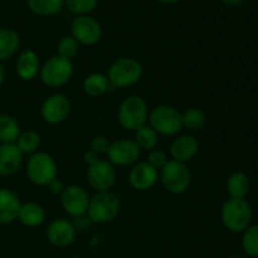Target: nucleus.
<instances>
[{"mask_svg": "<svg viewBox=\"0 0 258 258\" xmlns=\"http://www.w3.org/2000/svg\"><path fill=\"white\" fill-rule=\"evenodd\" d=\"M252 207L246 199L228 198L221 208V221L232 233H242L251 226Z\"/></svg>", "mask_w": 258, "mask_h": 258, "instance_id": "f257e3e1", "label": "nucleus"}, {"mask_svg": "<svg viewBox=\"0 0 258 258\" xmlns=\"http://www.w3.org/2000/svg\"><path fill=\"white\" fill-rule=\"evenodd\" d=\"M148 102L141 96H128L121 101L117 110V120L121 127L127 131L139 130L143 126L148 125L149 121Z\"/></svg>", "mask_w": 258, "mask_h": 258, "instance_id": "f03ea898", "label": "nucleus"}, {"mask_svg": "<svg viewBox=\"0 0 258 258\" xmlns=\"http://www.w3.org/2000/svg\"><path fill=\"white\" fill-rule=\"evenodd\" d=\"M143 66L133 57H121L113 60L107 70V78L113 88H128L140 82Z\"/></svg>", "mask_w": 258, "mask_h": 258, "instance_id": "7ed1b4c3", "label": "nucleus"}, {"mask_svg": "<svg viewBox=\"0 0 258 258\" xmlns=\"http://www.w3.org/2000/svg\"><path fill=\"white\" fill-rule=\"evenodd\" d=\"M121 211V201L113 191H98L91 197L87 217L92 223L106 224L112 222Z\"/></svg>", "mask_w": 258, "mask_h": 258, "instance_id": "20e7f679", "label": "nucleus"}, {"mask_svg": "<svg viewBox=\"0 0 258 258\" xmlns=\"http://www.w3.org/2000/svg\"><path fill=\"white\" fill-rule=\"evenodd\" d=\"M159 180L168 193L184 194L191 184V171L184 163L169 159L163 169L159 171Z\"/></svg>", "mask_w": 258, "mask_h": 258, "instance_id": "39448f33", "label": "nucleus"}, {"mask_svg": "<svg viewBox=\"0 0 258 258\" xmlns=\"http://www.w3.org/2000/svg\"><path fill=\"white\" fill-rule=\"evenodd\" d=\"M149 126L159 136H176L183 130V116L176 107L160 105L154 107L149 113Z\"/></svg>", "mask_w": 258, "mask_h": 258, "instance_id": "423d86ee", "label": "nucleus"}, {"mask_svg": "<svg viewBox=\"0 0 258 258\" xmlns=\"http://www.w3.org/2000/svg\"><path fill=\"white\" fill-rule=\"evenodd\" d=\"M75 66L72 60L59 57L58 54L48 58L40 67L39 78L49 88H59L67 85L73 77Z\"/></svg>", "mask_w": 258, "mask_h": 258, "instance_id": "0eeeda50", "label": "nucleus"}, {"mask_svg": "<svg viewBox=\"0 0 258 258\" xmlns=\"http://www.w3.org/2000/svg\"><path fill=\"white\" fill-rule=\"evenodd\" d=\"M27 176L34 185L47 186L57 178L58 166L54 158L45 151H37L29 156L25 166Z\"/></svg>", "mask_w": 258, "mask_h": 258, "instance_id": "6e6552de", "label": "nucleus"}, {"mask_svg": "<svg viewBox=\"0 0 258 258\" xmlns=\"http://www.w3.org/2000/svg\"><path fill=\"white\" fill-rule=\"evenodd\" d=\"M102 33L100 22L91 15H78L71 24V35L78 44L87 47L97 44L102 38Z\"/></svg>", "mask_w": 258, "mask_h": 258, "instance_id": "1a4fd4ad", "label": "nucleus"}, {"mask_svg": "<svg viewBox=\"0 0 258 258\" xmlns=\"http://www.w3.org/2000/svg\"><path fill=\"white\" fill-rule=\"evenodd\" d=\"M86 179L90 188H92L96 193L111 190L116 181L115 166L108 160L98 159L92 165L87 166Z\"/></svg>", "mask_w": 258, "mask_h": 258, "instance_id": "9d476101", "label": "nucleus"}, {"mask_svg": "<svg viewBox=\"0 0 258 258\" xmlns=\"http://www.w3.org/2000/svg\"><path fill=\"white\" fill-rule=\"evenodd\" d=\"M59 197L63 211L70 217L80 218V217L87 214L91 197L88 196L85 188L76 185V184H71V185L64 186Z\"/></svg>", "mask_w": 258, "mask_h": 258, "instance_id": "9b49d317", "label": "nucleus"}, {"mask_svg": "<svg viewBox=\"0 0 258 258\" xmlns=\"http://www.w3.org/2000/svg\"><path fill=\"white\" fill-rule=\"evenodd\" d=\"M70 98L63 93H53L43 101L40 106V116L49 125H59L68 118L71 113Z\"/></svg>", "mask_w": 258, "mask_h": 258, "instance_id": "f8f14e48", "label": "nucleus"}, {"mask_svg": "<svg viewBox=\"0 0 258 258\" xmlns=\"http://www.w3.org/2000/svg\"><path fill=\"white\" fill-rule=\"evenodd\" d=\"M141 150L131 139L111 141L106 156L113 166H133L140 159Z\"/></svg>", "mask_w": 258, "mask_h": 258, "instance_id": "ddd939ff", "label": "nucleus"}, {"mask_svg": "<svg viewBox=\"0 0 258 258\" xmlns=\"http://www.w3.org/2000/svg\"><path fill=\"white\" fill-rule=\"evenodd\" d=\"M76 227L68 219L58 218L50 222L45 231L48 242L57 248H66L71 246L76 238Z\"/></svg>", "mask_w": 258, "mask_h": 258, "instance_id": "4468645a", "label": "nucleus"}, {"mask_svg": "<svg viewBox=\"0 0 258 258\" xmlns=\"http://www.w3.org/2000/svg\"><path fill=\"white\" fill-rule=\"evenodd\" d=\"M127 180L131 188L135 190H149L154 188L159 181V171L146 161H138L131 166Z\"/></svg>", "mask_w": 258, "mask_h": 258, "instance_id": "2eb2a0df", "label": "nucleus"}, {"mask_svg": "<svg viewBox=\"0 0 258 258\" xmlns=\"http://www.w3.org/2000/svg\"><path fill=\"white\" fill-rule=\"evenodd\" d=\"M199 141L193 135H179L173 140L170 145V159L179 163L188 164L199 153Z\"/></svg>", "mask_w": 258, "mask_h": 258, "instance_id": "dca6fc26", "label": "nucleus"}, {"mask_svg": "<svg viewBox=\"0 0 258 258\" xmlns=\"http://www.w3.org/2000/svg\"><path fill=\"white\" fill-rule=\"evenodd\" d=\"M23 154L14 144H0V175L12 176L23 165Z\"/></svg>", "mask_w": 258, "mask_h": 258, "instance_id": "f3484780", "label": "nucleus"}, {"mask_svg": "<svg viewBox=\"0 0 258 258\" xmlns=\"http://www.w3.org/2000/svg\"><path fill=\"white\" fill-rule=\"evenodd\" d=\"M40 60L39 55L33 49H25L18 55V59L15 62V72L18 77L22 81H32L40 72Z\"/></svg>", "mask_w": 258, "mask_h": 258, "instance_id": "a211bd4d", "label": "nucleus"}, {"mask_svg": "<svg viewBox=\"0 0 258 258\" xmlns=\"http://www.w3.org/2000/svg\"><path fill=\"white\" fill-rule=\"evenodd\" d=\"M20 202L19 197L8 188H0V226H7L18 221Z\"/></svg>", "mask_w": 258, "mask_h": 258, "instance_id": "6ab92c4d", "label": "nucleus"}, {"mask_svg": "<svg viewBox=\"0 0 258 258\" xmlns=\"http://www.w3.org/2000/svg\"><path fill=\"white\" fill-rule=\"evenodd\" d=\"M18 221L28 228H37L45 221V211L37 202H27L20 206Z\"/></svg>", "mask_w": 258, "mask_h": 258, "instance_id": "aec40b11", "label": "nucleus"}, {"mask_svg": "<svg viewBox=\"0 0 258 258\" xmlns=\"http://www.w3.org/2000/svg\"><path fill=\"white\" fill-rule=\"evenodd\" d=\"M20 47V37L12 28H0V62L10 59Z\"/></svg>", "mask_w": 258, "mask_h": 258, "instance_id": "412c9836", "label": "nucleus"}, {"mask_svg": "<svg viewBox=\"0 0 258 258\" xmlns=\"http://www.w3.org/2000/svg\"><path fill=\"white\" fill-rule=\"evenodd\" d=\"M111 88L107 76L100 72H93L86 76L82 82V90L90 97H101Z\"/></svg>", "mask_w": 258, "mask_h": 258, "instance_id": "4be33fe9", "label": "nucleus"}, {"mask_svg": "<svg viewBox=\"0 0 258 258\" xmlns=\"http://www.w3.org/2000/svg\"><path fill=\"white\" fill-rule=\"evenodd\" d=\"M226 188L229 198L246 199V196L251 188V181H249L248 175L246 173L234 171L227 179Z\"/></svg>", "mask_w": 258, "mask_h": 258, "instance_id": "5701e85b", "label": "nucleus"}, {"mask_svg": "<svg viewBox=\"0 0 258 258\" xmlns=\"http://www.w3.org/2000/svg\"><path fill=\"white\" fill-rule=\"evenodd\" d=\"M27 5L38 17H53L64 7V0H27Z\"/></svg>", "mask_w": 258, "mask_h": 258, "instance_id": "b1692460", "label": "nucleus"}, {"mask_svg": "<svg viewBox=\"0 0 258 258\" xmlns=\"http://www.w3.org/2000/svg\"><path fill=\"white\" fill-rule=\"evenodd\" d=\"M20 133L19 122L15 117L7 113L0 115V144H14Z\"/></svg>", "mask_w": 258, "mask_h": 258, "instance_id": "393cba45", "label": "nucleus"}, {"mask_svg": "<svg viewBox=\"0 0 258 258\" xmlns=\"http://www.w3.org/2000/svg\"><path fill=\"white\" fill-rule=\"evenodd\" d=\"M183 116V128L197 133L206 127L207 125V115L203 110L198 107H189L184 112Z\"/></svg>", "mask_w": 258, "mask_h": 258, "instance_id": "a878e982", "label": "nucleus"}, {"mask_svg": "<svg viewBox=\"0 0 258 258\" xmlns=\"http://www.w3.org/2000/svg\"><path fill=\"white\" fill-rule=\"evenodd\" d=\"M40 135L34 130H25L20 133L18 136L15 145L20 150L23 155H33L34 153L39 151L40 146Z\"/></svg>", "mask_w": 258, "mask_h": 258, "instance_id": "bb28decb", "label": "nucleus"}, {"mask_svg": "<svg viewBox=\"0 0 258 258\" xmlns=\"http://www.w3.org/2000/svg\"><path fill=\"white\" fill-rule=\"evenodd\" d=\"M133 140L135 141L141 151H150L158 148L159 135L151 126L145 125L135 131V136H134Z\"/></svg>", "mask_w": 258, "mask_h": 258, "instance_id": "cd10ccee", "label": "nucleus"}, {"mask_svg": "<svg viewBox=\"0 0 258 258\" xmlns=\"http://www.w3.org/2000/svg\"><path fill=\"white\" fill-rule=\"evenodd\" d=\"M241 244L247 256L258 258V224H251L242 232Z\"/></svg>", "mask_w": 258, "mask_h": 258, "instance_id": "c85d7f7f", "label": "nucleus"}, {"mask_svg": "<svg viewBox=\"0 0 258 258\" xmlns=\"http://www.w3.org/2000/svg\"><path fill=\"white\" fill-rule=\"evenodd\" d=\"M98 0H64V7L76 17L90 15L96 9Z\"/></svg>", "mask_w": 258, "mask_h": 258, "instance_id": "c756f323", "label": "nucleus"}, {"mask_svg": "<svg viewBox=\"0 0 258 258\" xmlns=\"http://www.w3.org/2000/svg\"><path fill=\"white\" fill-rule=\"evenodd\" d=\"M78 48H80V44H78V42L72 37V35H64V37L58 42L57 54L59 55V57L66 58V59L72 60V58H75L76 54L78 53Z\"/></svg>", "mask_w": 258, "mask_h": 258, "instance_id": "7c9ffc66", "label": "nucleus"}, {"mask_svg": "<svg viewBox=\"0 0 258 258\" xmlns=\"http://www.w3.org/2000/svg\"><path fill=\"white\" fill-rule=\"evenodd\" d=\"M169 161V155L166 151L161 150V149L155 148L153 150L148 151V159H146V163L150 164L153 168H155L156 170L160 171L161 169L165 166V164Z\"/></svg>", "mask_w": 258, "mask_h": 258, "instance_id": "2f4dec72", "label": "nucleus"}, {"mask_svg": "<svg viewBox=\"0 0 258 258\" xmlns=\"http://www.w3.org/2000/svg\"><path fill=\"white\" fill-rule=\"evenodd\" d=\"M110 144H111V141L108 140L106 136L96 135L91 139L90 149L92 151H95L97 155H102V154L107 153L108 148H110Z\"/></svg>", "mask_w": 258, "mask_h": 258, "instance_id": "473e14b6", "label": "nucleus"}, {"mask_svg": "<svg viewBox=\"0 0 258 258\" xmlns=\"http://www.w3.org/2000/svg\"><path fill=\"white\" fill-rule=\"evenodd\" d=\"M47 188L49 189V191L52 194H55V196H60V193H62L63 189H64V184H63L62 181L59 180V179L55 178L54 180H52L49 184H48Z\"/></svg>", "mask_w": 258, "mask_h": 258, "instance_id": "72a5a7b5", "label": "nucleus"}, {"mask_svg": "<svg viewBox=\"0 0 258 258\" xmlns=\"http://www.w3.org/2000/svg\"><path fill=\"white\" fill-rule=\"evenodd\" d=\"M100 159V155H97V154L95 153V151H92L90 149V150H86L85 154H83V160H85L86 165L90 166L92 165L93 163H96V161Z\"/></svg>", "mask_w": 258, "mask_h": 258, "instance_id": "f704fd0d", "label": "nucleus"}, {"mask_svg": "<svg viewBox=\"0 0 258 258\" xmlns=\"http://www.w3.org/2000/svg\"><path fill=\"white\" fill-rule=\"evenodd\" d=\"M221 2L226 5H229V7H238V5L243 4L246 0H221Z\"/></svg>", "mask_w": 258, "mask_h": 258, "instance_id": "c9c22d12", "label": "nucleus"}, {"mask_svg": "<svg viewBox=\"0 0 258 258\" xmlns=\"http://www.w3.org/2000/svg\"><path fill=\"white\" fill-rule=\"evenodd\" d=\"M5 78H7V71H5L4 64H3V63L0 62V87H2V86L4 85Z\"/></svg>", "mask_w": 258, "mask_h": 258, "instance_id": "e433bc0d", "label": "nucleus"}, {"mask_svg": "<svg viewBox=\"0 0 258 258\" xmlns=\"http://www.w3.org/2000/svg\"><path fill=\"white\" fill-rule=\"evenodd\" d=\"M155 2L158 3H161V4H176L178 2H180V0H155Z\"/></svg>", "mask_w": 258, "mask_h": 258, "instance_id": "4c0bfd02", "label": "nucleus"}, {"mask_svg": "<svg viewBox=\"0 0 258 258\" xmlns=\"http://www.w3.org/2000/svg\"><path fill=\"white\" fill-rule=\"evenodd\" d=\"M228 258H243V257L238 256V254H233V256H231V257H228Z\"/></svg>", "mask_w": 258, "mask_h": 258, "instance_id": "58836bf2", "label": "nucleus"}]
</instances>
